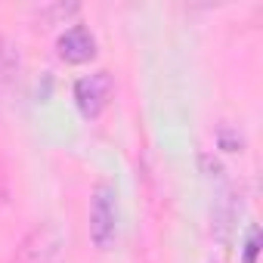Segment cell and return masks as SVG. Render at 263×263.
Here are the masks:
<instances>
[{
  "label": "cell",
  "instance_id": "cell-1",
  "mask_svg": "<svg viewBox=\"0 0 263 263\" xmlns=\"http://www.w3.org/2000/svg\"><path fill=\"white\" fill-rule=\"evenodd\" d=\"M62 254H65L62 229L56 223H44L22 238L13 263H62Z\"/></svg>",
  "mask_w": 263,
  "mask_h": 263
},
{
  "label": "cell",
  "instance_id": "cell-2",
  "mask_svg": "<svg viewBox=\"0 0 263 263\" xmlns=\"http://www.w3.org/2000/svg\"><path fill=\"white\" fill-rule=\"evenodd\" d=\"M118 235V195L108 183H99L90 201V238L99 251H108Z\"/></svg>",
  "mask_w": 263,
  "mask_h": 263
},
{
  "label": "cell",
  "instance_id": "cell-3",
  "mask_svg": "<svg viewBox=\"0 0 263 263\" xmlns=\"http://www.w3.org/2000/svg\"><path fill=\"white\" fill-rule=\"evenodd\" d=\"M111 90H115V84H111L108 71H96V74H90V78H81V81L74 84V102H78L81 115H84V118H96V115L108 105Z\"/></svg>",
  "mask_w": 263,
  "mask_h": 263
},
{
  "label": "cell",
  "instance_id": "cell-4",
  "mask_svg": "<svg viewBox=\"0 0 263 263\" xmlns=\"http://www.w3.org/2000/svg\"><path fill=\"white\" fill-rule=\"evenodd\" d=\"M56 50H59V56H62L65 62L81 65V62H90V59L96 56V37H93L84 25H74V28H68L65 34H59Z\"/></svg>",
  "mask_w": 263,
  "mask_h": 263
},
{
  "label": "cell",
  "instance_id": "cell-5",
  "mask_svg": "<svg viewBox=\"0 0 263 263\" xmlns=\"http://www.w3.org/2000/svg\"><path fill=\"white\" fill-rule=\"evenodd\" d=\"M22 62H19V50L10 41H0V84H13L19 81Z\"/></svg>",
  "mask_w": 263,
  "mask_h": 263
},
{
  "label": "cell",
  "instance_id": "cell-6",
  "mask_svg": "<svg viewBox=\"0 0 263 263\" xmlns=\"http://www.w3.org/2000/svg\"><path fill=\"white\" fill-rule=\"evenodd\" d=\"M78 13H81V7H78V4H53V7H44L37 16H41V22H44V25H62L65 19L78 16Z\"/></svg>",
  "mask_w": 263,
  "mask_h": 263
},
{
  "label": "cell",
  "instance_id": "cell-7",
  "mask_svg": "<svg viewBox=\"0 0 263 263\" xmlns=\"http://www.w3.org/2000/svg\"><path fill=\"white\" fill-rule=\"evenodd\" d=\"M257 251H260V232L254 229L248 245H245V263H257Z\"/></svg>",
  "mask_w": 263,
  "mask_h": 263
},
{
  "label": "cell",
  "instance_id": "cell-8",
  "mask_svg": "<svg viewBox=\"0 0 263 263\" xmlns=\"http://www.w3.org/2000/svg\"><path fill=\"white\" fill-rule=\"evenodd\" d=\"M220 143H223V149H229V152L241 149V137H232L229 130H220Z\"/></svg>",
  "mask_w": 263,
  "mask_h": 263
}]
</instances>
